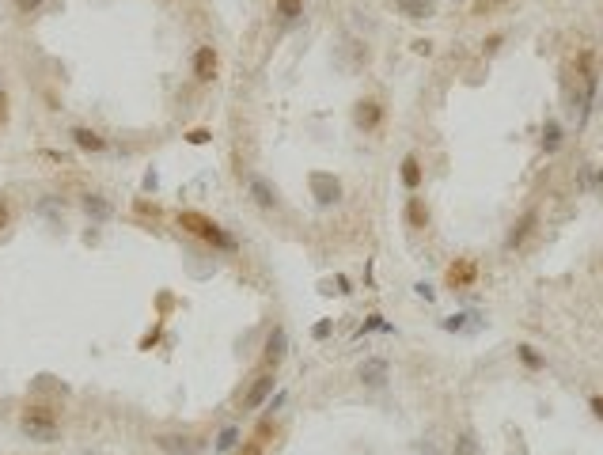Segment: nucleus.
Listing matches in <instances>:
<instances>
[{"mask_svg": "<svg viewBox=\"0 0 603 455\" xmlns=\"http://www.w3.org/2000/svg\"><path fill=\"white\" fill-rule=\"evenodd\" d=\"M179 228L190 231V236H197V239H205V243H213V247H221V251H232V247H236V239L228 236V231L216 224V220L201 216V213H179Z\"/></svg>", "mask_w": 603, "mask_h": 455, "instance_id": "obj_1", "label": "nucleus"}, {"mask_svg": "<svg viewBox=\"0 0 603 455\" xmlns=\"http://www.w3.org/2000/svg\"><path fill=\"white\" fill-rule=\"evenodd\" d=\"M270 391H273V372H266V375H258L255 383H250V391L243 395V410H258L262 402L270 398Z\"/></svg>", "mask_w": 603, "mask_h": 455, "instance_id": "obj_7", "label": "nucleus"}, {"mask_svg": "<svg viewBox=\"0 0 603 455\" xmlns=\"http://www.w3.org/2000/svg\"><path fill=\"white\" fill-rule=\"evenodd\" d=\"M406 224L410 228H425V224H429V209H425L421 197H410V202H406Z\"/></svg>", "mask_w": 603, "mask_h": 455, "instance_id": "obj_14", "label": "nucleus"}, {"mask_svg": "<svg viewBox=\"0 0 603 455\" xmlns=\"http://www.w3.org/2000/svg\"><path fill=\"white\" fill-rule=\"evenodd\" d=\"M402 182H406L410 190H418V186H421V163H418V156L402 160Z\"/></svg>", "mask_w": 603, "mask_h": 455, "instance_id": "obj_17", "label": "nucleus"}, {"mask_svg": "<svg viewBox=\"0 0 603 455\" xmlns=\"http://www.w3.org/2000/svg\"><path fill=\"white\" fill-rule=\"evenodd\" d=\"M353 121H357V129H365V133L380 129V121H383V103H380V99H360L357 110H353Z\"/></svg>", "mask_w": 603, "mask_h": 455, "instance_id": "obj_4", "label": "nucleus"}, {"mask_svg": "<svg viewBox=\"0 0 603 455\" xmlns=\"http://www.w3.org/2000/svg\"><path fill=\"white\" fill-rule=\"evenodd\" d=\"M72 141H76V148H84V152H103L106 148V141L99 137L95 129H84V126L72 129Z\"/></svg>", "mask_w": 603, "mask_h": 455, "instance_id": "obj_12", "label": "nucleus"}, {"mask_svg": "<svg viewBox=\"0 0 603 455\" xmlns=\"http://www.w3.org/2000/svg\"><path fill=\"white\" fill-rule=\"evenodd\" d=\"M475 262H455L452 265V270H448V285H452V288H463V285H470V281H475Z\"/></svg>", "mask_w": 603, "mask_h": 455, "instance_id": "obj_13", "label": "nucleus"}, {"mask_svg": "<svg viewBox=\"0 0 603 455\" xmlns=\"http://www.w3.org/2000/svg\"><path fill=\"white\" fill-rule=\"evenodd\" d=\"M452 455H482V444L475 432H459L455 444H452Z\"/></svg>", "mask_w": 603, "mask_h": 455, "instance_id": "obj_15", "label": "nucleus"}, {"mask_svg": "<svg viewBox=\"0 0 603 455\" xmlns=\"http://www.w3.org/2000/svg\"><path fill=\"white\" fill-rule=\"evenodd\" d=\"M236 440H239V429H224L221 437H216V448H221V451H228Z\"/></svg>", "mask_w": 603, "mask_h": 455, "instance_id": "obj_21", "label": "nucleus"}, {"mask_svg": "<svg viewBox=\"0 0 603 455\" xmlns=\"http://www.w3.org/2000/svg\"><path fill=\"white\" fill-rule=\"evenodd\" d=\"M19 429H23L31 440L50 444V440H57V414H53L50 406H27L23 417H19Z\"/></svg>", "mask_w": 603, "mask_h": 455, "instance_id": "obj_2", "label": "nucleus"}, {"mask_svg": "<svg viewBox=\"0 0 603 455\" xmlns=\"http://www.w3.org/2000/svg\"><path fill=\"white\" fill-rule=\"evenodd\" d=\"M425 455H441V451H436V448H429V444H425Z\"/></svg>", "mask_w": 603, "mask_h": 455, "instance_id": "obj_31", "label": "nucleus"}, {"mask_svg": "<svg viewBox=\"0 0 603 455\" xmlns=\"http://www.w3.org/2000/svg\"><path fill=\"white\" fill-rule=\"evenodd\" d=\"M216 69H221L216 50L213 46H197V53H194V76H197V80H201V84L216 80Z\"/></svg>", "mask_w": 603, "mask_h": 455, "instance_id": "obj_5", "label": "nucleus"}, {"mask_svg": "<svg viewBox=\"0 0 603 455\" xmlns=\"http://www.w3.org/2000/svg\"><path fill=\"white\" fill-rule=\"evenodd\" d=\"M284 349H289V338H284V330L277 327L266 338V364H270V368H277V364L284 361Z\"/></svg>", "mask_w": 603, "mask_h": 455, "instance_id": "obj_11", "label": "nucleus"}, {"mask_svg": "<svg viewBox=\"0 0 603 455\" xmlns=\"http://www.w3.org/2000/svg\"><path fill=\"white\" fill-rule=\"evenodd\" d=\"M205 141H209V133H205V129H194V133H190V144H205Z\"/></svg>", "mask_w": 603, "mask_h": 455, "instance_id": "obj_29", "label": "nucleus"}, {"mask_svg": "<svg viewBox=\"0 0 603 455\" xmlns=\"http://www.w3.org/2000/svg\"><path fill=\"white\" fill-rule=\"evenodd\" d=\"M394 8H399V16H406V19H429L436 12L433 0H394Z\"/></svg>", "mask_w": 603, "mask_h": 455, "instance_id": "obj_10", "label": "nucleus"}, {"mask_svg": "<svg viewBox=\"0 0 603 455\" xmlns=\"http://www.w3.org/2000/svg\"><path fill=\"white\" fill-rule=\"evenodd\" d=\"M558 141H562V129H558V121H546V129H543V144L546 148H558Z\"/></svg>", "mask_w": 603, "mask_h": 455, "instance_id": "obj_20", "label": "nucleus"}, {"mask_svg": "<svg viewBox=\"0 0 603 455\" xmlns=\"http://www.w3.org/2000/svg\"><path fill=\"white\" fill-rule=\"evenodd\" d=\"M8 220H12V209H8V202H4V197H0V231L8 228Z\"/></svg>", "mask_w": 603, "mask_h": 455, "instance_id": "obj_25", "label": "nucleus"}, {"mask_svg": "<svg viewBox=\"0 0 603 455\" xmlns=\"http://www.w3.org/2000/svg\"><path fill=\"white\" fill-rule=\"evenodd\" d=\"M247 194H250V202H255L258 209H277L281 205V197H277V190L262 179V175H247Z\"/></svg>", "mask_w": 603, "mask_h": 455, "instance_id": "obj_3", "label": "nucleus"}, {"mask_svg": "<svg viewBox=\"0 0 603 455\" xmlns=\"http://www.w3.org/2000/svg\"><path fill=\"white\" fill-rule=\"evenodd\" d=\"M42 4H46V0H16V8H19V12H23V16H35Z\"/></svg>", "mask_w": 603, "mask_h": 455, "instance_id": "obj_23", "label": "nucleus"}, {"mask_svg": "<svg viewBox=\"0 0 603 455\" xmlns=\"http://www.w3.org/2000/svg\"><path fill=\"white\" fill-rule=\"evenodd\" d=\"M414 50H418V53H433V42H429V38H418V42H414Z\"/></svg>", "mask_w": 603, "mask_h": 455, "instance_id": "obj_28", "label": "nucleus"}, {"mask_svg": "<svg viewBox=\"0 0 603 455\" xmlns=\"http://www.w3.org/2000/svg\"><path fill=\"white\" fill-rule=\"evenodd\" d=\"M84 213L92 216V220H106V216H111V205H106L99 194H87V197H84Z\"/></svg>", "mask_w": 603, "mask_h": 455, "instance_id": "obj_18", "label": "nucleus"}, {"mask_svg": "<svg viewBox=\"0 0 603 455\" xmlns=\"http://www.w3.org/2000/svg\"><path fill=\"white\" fill-rule=\"evenodd\" d=\"M4 114H8V99L0 95V121H4Z\"/></svg>", "mask_w": 603, "mask_h": 455, "instance_id": "obj_30", "label": "nucleus"}, {"mask_svg": "<svg viewBox=\"0 0 603 455\" xmlns=\"http://www.w3.org/2000/svg\"><path fill=\"white\" fill-rule=\"evenodd\" d=\"M273 8H277L281 19H296L304 16V0H273Z\"/></svg>", "mask_w": 603, "mask_h": 455, "instance_id": "obj_19", "label": "nucleus"}, {"mask_svg": "<svg viewBox=\"0 0 603 455\" xmlns=\"http://www.w3.org/2000/svg\"><path fill=\"white\" fill-rule=\"evenodd\" d=\"M535 224H539V209H528V213H524L516 224H512V231H509V247H520V243L531 236Z\"/></svg>", "mask_w": 603, "mask_h": 455, "instance_id": "obj_9", "label": "nucleus"}, {"mask_svg": "<svg viewBox=\"0 0 603 455\" xmlns=\"http://www.w3.org/2000/svg\"><path fill=\"white\" fill-rule=\"evenodd\" d=\"M387 375H391V368H387V361H380V357H372L357 368V380L365 387H372V391H380V387L387 383Z\"/></svg>", "mask_w": 603, "mask_h": 455, "instance_id": "obj_6", "label": "nucleus"}, {"mask_svg": "<svg viewBox=\"0 0 603 455\" xmlns=\"http://www.w3.org/2000/svg\"><path fill=\"white\" fill-rule=\"evenodd\" d=\"M505 0H478L475 4V16H486V12H493V8H501Z\"/></svg>", "mask_w": 603, "mask_h": 455, "instance_id": "obj_24", "label": "nucleus"}, {"mask_svg": "<svg viewBox=\"0 0 603 455\" xmlns=\"http://www.w3.org/2000/svg\"><path fill=\"white\" fill-rule=\"evenodd\" d=\"M156 444H160L163 451H171V455H190V451H194L190 437H160Z\"/></svg>", "mask_w": 603, "mask_h": 455, "instance_id": "obj_16", "label": "nucleus"}, {"mask_svg": "<svg viewBox=\"0 0 603 455\" xmlns=\"http://www.w3.org/2000/svg\"><path fill=\"white\" fill-rule=\"evenodd\" d=\"M520 357H524V364H528V368H539V364H543L539 353H535L531 346H520Z\"/></svg>", "mask_w": 603, "mask_h": 455, "instance_id": "obj_22", "label": "nucleus"}, {"mask_svg": "<svg viewBox=\"0 0 603 455\" xmlns=\"http://www.w3.org/2000/svg\"><path fill=\"white\" fill-rule=\"evenodd\" d=\"M311 186H315V197H319L323 205H334L338 197H342V186H338V179H331V175H311Z\"/></svg>", "mask_w": 603, "mask_h": 455, "instance_id": "obj_8", "label": "nucleus"}, {"mask_svg": "<svg viewBox=\"0 0 603 455\" xmlns=\"http://www.w3.org/2000/svg\"><path fill=\"white\" fill-rule=\"evenodd\" d=\"M236 455H262V444H258V440H250L247 448H243V451H236Z\"/></svg>", "mask_w": 603, "mask_h": 455, "instance_id": "obj_27", "label": "nucleus"}, {"mask_svg": "<svg viewBox=\"0 0 603 455\" xmlns=\"http://www.w3.org/2000/svg\"><path fill=\"white\" fill-rule=\"evenodd\" d=\"M588 406H592V414H596V417L603 421V398H599V395H592V398H588Z\"/></svg>", "mask_w": 603, "mask_h": 455, "instance_id": "obj_26", "label": "nucleus"}]
</instances>
